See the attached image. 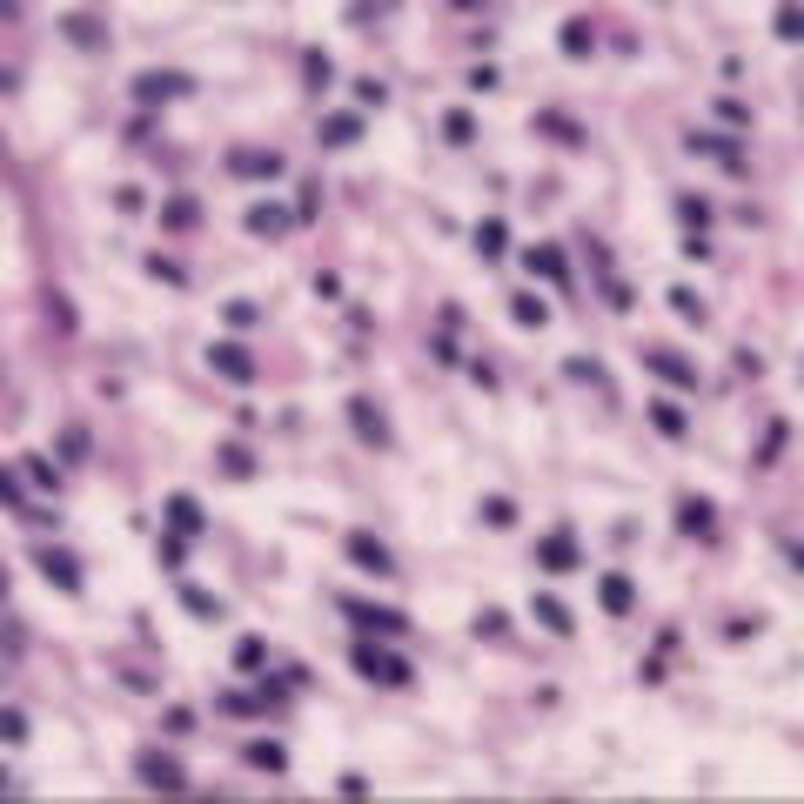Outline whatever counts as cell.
<instances>
[{
  "label": "cell",
  "mask_w": 804,
  "mask_h": 804,
  "mask_svg": "<svg viewBox=\"0 0 804 804\" xmlns=\"http://www.w3.org/2000/svg\"><path fill=\"white\" fill-rule=\"evenodd\" d=\"M128 94L141 108H161V101H181V94H195V74H181V67H141L128 81Z\"/></svg>",
  "instance_id": "1"
},
{
  "label": "cell",
  "mask_w": 804,
  "mask_h": 804,
  "mask_svg": "<svg viewBox=\"0 0 804 804\" xmlns=\"http://www.w3.org/2000/svg\"><path fill=\"white\" fill-rule=\"evenodd\" d=\"M349 664H356L362 677H376V684H409V664H402L396 650H382V644H356Z\"/></svg>",
  "instance_id": "2"
},
{
  "label": "cell",
  "mask_w": 804,
  "mask_h": 804,
  "mask_svg": "<svg viewBox=\"0 0 804 804\" xmlns=\"http://www.w3.org/2000/svg\"><path fill=\"white\" fill-rule=\"evenodd\" d=\"M342 550H349V563H356V570H369V577H396V557H389V550H382L369 530H349V536H342Z\"/></svg>",
  "instance_id": "3"
},
{
  "label": "cell",
  "mask_w": 804,
  "mask_h": 804,
  "mask_svg": "<svg viewBox=\"0 0 804 804\" xmlns=\"http://www.w3.org/2000/svg\"><path fill=\"white\" fill-rule=\"evenodd\" d=\"M34 563H41V577H47V583H61L67 597H81V563L67 557L61 543H34Z\"/></svg>",
  "instance_id": "4"
},
{
  "label": "cell",
  "mask_w": 804,
  "mask_h": 804,
  "mask_svg": "<svg viewBox=\"0 0 804 804\" xmlns=\"http://www.w3.org/2000/svg\"><path fill=\"white\" fill-rule=\"evenodd\" d=\"M208 369H215L222 382H235V389L255 382V356H248L242 342H215V349H208Z\"/></svg>",
  "instance_id": "5"
},
{
  "label": "cell",
  "mask_w": 804,
  "mask_h": 804,
  "mask_svg": "<svg viewBox=\"0 0 804 804\" xmlns=\"http://www.w3.org/2000/svg\"><path fill=\"white\" fill-rule=\"evenodd\" d=\"M637 356H644V369H657L670 389H697V362H684L677 349H657V342H644Z\"/></svg>",
  "instance_id": "6"
},
{
  "label": "cell",
  "mask_w": 804,
  "mask_h": 804,
  "mask_svg": "<svg viewBox=\"0 0 804 804\" xmlns=\"http://www.w3.org/2000/svg\"><path fill=\"white\" fill-rule=\"evenodd\" d=\"M342 610H349V624L382 630V637H402V630H409V617H402V610H389V603H362V597H349Z\"/></svg>",
  "instance_id": "7"
},
{
  "label": "cell",
  "mask_w": 804,
  "mask_h": 804,
  "mask_svg": "<svg viewBox=\"0 0 804 804\" xmlns=\"http://www.w3.org/2000/svg\"><path fill=\"white\" fill-rule=\"evenodd\" d=\"M134 778H141V784H161V791H181L188 771H181V758H168V751H141V758H134Z\"/></svg>",
  "instance_id": "8"
},
{
  "label": "cell",
  "mask_w": 804,
  "mask_h": 804,
  "mask_svg": "<svg viewBox=\"0 0 804 804\" xmlns=\"http://www.w3.org/2000/svg\"><path fill=\"white\" fill-rule=\"evenodd\" d=\"M54 27H61V41H74L81 54H108V27L94 21V14H61Z\"/></svg>",
  "instance_id": "9"
},
{
  "label": "cell",
  "mask_w": 804,
  "mask_h": 804,
  "mask_svg": "<svg viewBox=\"0 0 804 804\" xmlns=\"http://www.w3.org/2000/svg\"><path fill=\"white\" fill-rule=\"evenodd\" d=\"M349 423H356V436L362 443H376V449H389V416H382L369 396H349Z\"/></svg>",
  "instance_id": "10"
},
{
  "label": "cell",
  "mask_w": 804,
  "mask_h": 804,
  "mask_svg": "<svg viewBox=\"0 0 804 804\" xmlns=\"http://www.w3.org/2000/svg\"><path fill=\"white\" fill-rule=\"evenodd\" d=\"M684 141H691L697 155H717V168H724V175H744V148H737V141H724V134H704V128H691Z\"/></svg>",
  "instance_id": "11"
},
{
  "label": "cell",
  "mask_w": 804,
  "mask_h": 804,
  "mask_svg": "<svg viewBox=\"0 0 804 804\" xmlns=\"http://www.w3.org/2000/svg\"><path fill=\"white\" fill-rule=\"evenodd\" d=\"M268 704H282V684H275V677H268L262 691H222V711L228 717H262Z\"/></svg>",
  "instance_id": "12"
},
{
  "label": "cell",
  "mask_w": 804,
  "mask_h": 804,
  "mask_svg": "<svg viewBox=\"0 0 804 804\" xmlns=\"http://www.w3.org/2000/svg\"><path fill=\"white\" fill-rule=\"evenodd\" d=\"M677 530H684V536H697V543H711L717 510L704 503V496H677Z\"/></svg>",
  "instance_id": "13"
},
{
  "label": "cell",
  "mask_w": 804,
  "mask_h": 804,
  "mask_svg": "<svg viewBox=\"0 0 804 804\" xmlns=\"http://www.w3.org/2000/svg\"><path fill=\"white\" fill-rule=\"evenodd\" d=\"M523 268H530V275H543V282H557V289H570V262H563L557 242H536L530 255H523Z\"/></svg>",
  "instance_id": "14"
},
{
  "label": "cell",
  "mask_w": 804,
  "mask_h": 804,
  "mask_svg": "<svg viewBox=\"0 0 804 804\" xmlns=\"http://www.w3.org/2000/svg\"><path fill=\"white\" fill-rule=\"evenodd\" d=\"M228 168H235V175H242V181H275V175H282V168H289V161L275 155V148H242V155L228 161Z\"/></svg>",
  "instance_id": "15"
},
{
  "label": "cell",
  "mask_w": 804,
  "mask_h": 804,
  "mask_svg": "<svg viewBox=\"0 0 804 804\" xmlns=\"http://www.w3.org/2000/svg\"><path fill=\"white\" fill-rule=\"evenodd\" d=\"M536 563H543L550 577H563V570H577V563H583V550L570 543V536H543V543H536Z\"/></svg>",
  "instance_id": "16"
},
{
  "label": "cell",
  "mask_w": 804,
  "mask_h": 804,
  "mask_svg": "<svg viewBox=\"0 0 804 804\" xmlns=\"http://www.w3.org/2000/svg\"><path fill=\"white\" fill-rule=\"evenodd\" d=\"M289 222H295V208H282V201H255V208L242 215V228H248V235H282Z\"/></svg>",
  "instance_id": "17"
},
{
  "label": "cell",
  "mask_w": 804,
  "mask_h": 804,
  "mask_svg": "<svg viewBox=\"0 0 804 804\" xmlns=\"http://www.w3.org/2000/svg\"><path fill=\"white\" fill-rule=\"evenodd\" d=\"M530 128H536V134H550V141H563V148H583V141H590V134H583L570 114H557V108H536Z\"/></svg>",
  "instance_id": "18"
},
{
  "label": "cell",
  "mask_w": 804,
  "mask_h": 804,
  "mask_svg": "<svg viewBox=\"0 0 804 804\" xmlns=\"http://www.w3.org/2000/svg\"><path fill=\"white\" fill-rule=\"evenodd\" d=\"M356 134H362V114H322V121H315V141H322V148H349Z\"/></svg>",
  "instance_id": "19"
},
{
  "label": "cell",
  "mask_w": 804,
  "mask_h": 804,
  "mask_svg": "<svg viewBox=\"0 0 804 804\" xmlns=\"http://www.w3.org/2000/svg\"><path fill=\"white\" fill-rule=\"evenodd\" d=\"M597 597H603V610H610V617H630V603H637V583H630L624 570H610V577L597 583Z\"/></svg>",
  "instance_id": "20"
},
{
  "label": "cell",
  "mask_w": 804,
  "mask_h": 804,
  "mask_svg": "<svg viewBox=\"0 0 804 804\" xmlns=\"http://www.w3.org/2000/svg\"><path fill=\"white\" fill-rule=\"evenodd\" d=\"M242 764H248V771H268V778H275V771L289 764V751H282L275 737H255V744H242Z\"/></svg>",
  "instance_id": "21"
},
{
  "label": "cell",
  "mask_w": 804,
  "mask_h": 804,
  "mask_svg": "<svg viewBox=\"0 0 804 804\" xmlns=\"http://www.w3.org/2000/svg\"><path fill=\"white\" fill-rule=\"evenodd\" d=\"M557 41H563V54H570V61H590V47H597V27H590V21L577 14V21H563V34H557Z\"/></svg>",
  "instance_id": "22"
},
{
  "label": "cell",
  "mask_w": 804,
  "mask_h": 804,
  "mask_svg": "<svg viewBox=\"0 0 804 804\" xmlns=\"http://www.w3.org/2000/svg\"><path fill=\"white\" fill-rule=\"evenodd\" d=\"M195 222H201V201H195V195H175V201H161V228H175V235H188Z\"/></svg>",
  "instance_id": "23"
},
{
  "label": "cell",
  "mask_w": 804,
  "mask_h": 804,
  "mask_svg": "<svg viewBox=\"0 0 804 804\" xmlns=\"http://www.w3.org/2000/svg\"><path fill=\"white\" fill-rule=\"evenodd\" d=\"M771 34H778V41H791V47L804 41V7H798V0H778V14H771Z\"/></svg>",
  "instance_id": "24"
},
{
  "label": "cell",
  "mask_w": 804,
  "mask_h": 804,
  "mask_svg": "<svg viewBox=\"0 0 804 804\" xmlns=\"http://www.w3.org/2000/svg\"><path fill=\"white\" fill-rule=\"evenodd\" d=\"M21 476L34 483V490H47V496L61 490V463H47V456H21Z\"/></svg>",
  "instance_id": "25"
},
{
  "label": "cell",
  "mask_w": 804,
  "mask_h": 804,
  "mask_svg": "<svg viewBox=\"0 0 804 804\" xmlns=\"http://www.w3.org/2000/svg\"><path fill=\"white\" fill-rule=\"evenodd\" d=\"M650 423L664 429L670 443H684V436H691V423H684V409H677V402H650Z\"/></svg>",
  "instance_id": "26"
},
{
  "label": "cell",
  "mask_w": 804,
  "mask_h": 804,
  "mask_svg": "<svg viewBox=\"0 0 804 804\" xmlns=\"http://www.w3.org/2000/svg\"><path fill=\"white\" fill-rule=\"evenodd\" d=\"M168 523H175L181 536H201V503L195 496H168Z\"/></svg>",
  "instance_id": "27"
},
{
  "label": "cell",
  "mask_w": 804,
  "mask_h": 804,
  "mask_svg": "<svg viewBox=\"0 0 804 804\" xmlns=\"http://www.w3.org/2000/svg\"><path fill=\"white\" fill-rule=\"evenodd\" d=\"M530 610H536V624H543V630H557V637H570V610H563L557 597H530Z\"/></svg>",
  "instance_id": "28"
},
{
  "label": "cell",
  "mask_w": 804,
  "mask_h": 804,
  "mask_svg": "<svg viewBox=\"0 0 804 804\" xmlns=\"http://www.w3.org/2000/svg\"><path fill=\"white\" fill-rule=\"evenodd\" d=\"M510 315H516V329H550V309H543L536 295H516V302H510Z\"/></svg>",
  "instance_id": "29"
},
{
  "label": "cell",
  "mask_w": 804,
  "mask_h": 804,
  "mask_svg": "<svg viewBox=\"0 0 804 804\" xmlns=\"http://www.w3.org/2000/svg\"><path fill=\"white\" fill-rule=\"evenodd\" d=\"M677 222L691 228V235H704V222H711V201H704V195H684V201H677Z\"/></svg>",
  "instance_id": "30"
},
{
  "label": "cell",
  "mask_w": 804,
  "mask_h": 804,
  "mask_svg": "<svg viewBox=\"0 0 804 804\" xmlns=\"http://www.w3.org/2000/svg\"><path fill=\"white\" fill-rule=\"evenodd\" d=\"M302 81H309V88H329V81H335V61L322 54V47H315V54H302Z\"/></svg>",
  "instance_id": "31"
},
{
  "label": "cell",
  "mask_w": 804,
  "mask_h": 804,
  "mask_svg": "<svg viewBox=\"0 0 804 804\" xmlns=\"http://www.w3.org/2000/svg\"><path fill=\"white\" fill-rule=\"evenodd\" d=\"M215 463H222L228 476H255V456H248L242 443H222V449H215Z\"/></svg>",
  "instance_id": "32"
},
{
  "label": "cell",
  "mask_w": 804,
  "mask_h": 804,
  "mask_svg": "<svg viewBox=\"0 0 804 804\" xmlns=\"http://www.w3.org/2000/svg\"><path fill=\"white\" fill-rule=\"evenodd\" d=\"M148 275H155V282H168V289H188V268L168 262V255H148Z\"/></svg>",
  "instance_id": "33"
},
{
  "label": "cell",
  "mask_w": 804,
  "mask_h": 804,
  "mask_svg": "<svg viewBox=\"0 0 804 804\" xmlns=\"http://www.w3.org/2000/svg\"><path fill=\"white\" fill-rule=\"evenodd\" d=\"M47 322H54L61 335H74V329H81V322H74V302H67V295H54V289H47Z\"/></svg>",
  "instance_id": "34"
},
{
  "label": "cell",
  "mask_w": 804,
  "mask_h": 804,
  "mask_svg": "<svg viewBox=\"0 0 804 804\" xmlns=\"http://www.w3.org/2000/svg\"><path fill=\"white\" fill-rule=\"evenodd\" d=\"M476 248H483V255H503V248H510V228H503V222L490 215V222L476 228Z\"/></svg>",
  "instance_id": "35"
},
{
  "label": "cell",
  "mask_w": 804,
  "mask_h": 804,
  "mask_svg": "<svg viewBox=\"0 0 804 804\" xmlns=\"http://www.w3.org/2000/svg\"><path fill=\"white\" fill-rule=\"evenodd\" d=\"M262 664H268L262 637H235V670H262Z\"/></svg>",
  "instance_id": "36"
},
{
  "label": "cell",
  "mask_w": 804,
  "mask_h": 804,
  "mask_svg": "<svg viewBox=\"0 0 804 804\" xmlns=\"http://www.w3.org/2000/svg\"><path fill=\"white\" fill-rule=\"evenodd\" d=\"M181 603H188V617H222V603L208 590H195V583H181Z\"/></svg>",
  "instance_id": "37"
},
{
  "label": "cell",
  "mask_w": 804,
  "mask_h": 804,
  "mask_svg": "<svg viewBox=\"0 0 804 804\" xmlns=\"http://www.w3.org/2000/svg\"><path fill=\"white\" fill-rule=\"evenodd\" d=\"M717 108V121H724V128H751V108H744V101H731V94H724V101H711Z\"/></svg>",
  "instance_id": "38"
},
{
  "label": "cell",
  "mask_w": 804,
  "mask_h": 804,
  "mask_svg": "<svg viewBox=\"0 0 804 804\" xmlns=\"http://www.w3.org/2000/svg\"><path fill=\"white\" fill-rule=\"evenodd\" d=\"M443 134H449V141H456V148H463L469 134H476V114H469V108H456V114H449V121H443Z\"/></svg>",
  "instance_id": "39"
},
{
  "label": "cell",
  "mask_w": 804,
  "mask_h": 804,
  "mask_svg": "<svg viewBox=\"0 0 804 804\" xmlns=\"http://www.w3.org/2000/svg\"><path fill=\"white\" fill-rule=\"evenodd\" d=\"M255 322H262V315H255V302H228V329H235V335H248Z\"/></svg>",
  "instance_id": "40"
},
{
  "label": "cell",
  "mask_w": 804,
  "mask_h": 804,
  "mask_svg": "<svg viewBox=\"0 0 804 804\" xmlns=\"http://www.w3.org/2000/svg\"><path fill=\"white\" fill-rule=\"evenodd\" d=\"M356 101H362V108H382V101H389V88H382L376 74H362V81H356Z\"/></svg>",
  "instance_id": "41"
},
{
  "label": "cell",
  "mask_w": 804,
  "mask_h": 804,
  "mask_svg": "<svg viewBox=\"0 0 804 804\" xmlns=\"http://www.w3.org/2000/svg\"><path fill=\"white\" fill-rule=\"evenodd\" d=\"M670 309H677V315H691V322H704V302H697L691 289H670Z\"/></svg>",
  "instance_id": "42"
},
{
  "label": "cell",
  "mask_w": 804,
  "mask_h": 804,
  "mask_svg": "<svg viewBox=\"0 0 804 804\" xmlns=\"http://www.w3.org/2000/svg\"><path fill=\"white\" fill-rule=\"evenodd\" d=\"M563 376H570V382H597L603 369H597V362H590V356H570V362H563Z\"/></svg>",
  "instance_id": "43"
},
{
  "label": "cell",
  "mask_w": 804,
  "mask_h": 804,
  "mask_svg": "<svg viewBox=\"0 0 804 804\" xmlns=\"http://www.w3.org/2000/svg\"><path fill=\"white\" fill-rule=\"evenodd\" d=\"M0 496H7V510H21L27 496H21V469H14V476H0Z\"/></svg>",
  "instance_id": "44"
},
{
  "label": "cell",
  "mask_w": 804,
  "mask_h": 804,
  "mask_svg": "<svg viewBox=\"0 0 804 804\" xmlns=\"http://www.w3.org/2000/svg\"><path fill=\"white\" fill-rule=\"evenodd\" d=\"M469 88H476V94H490V88H496V67H490V61H483V67H469Z\"/></svg>",
  "instance_id": "45"
},
{
  "label": "cell",
  "mask_w": 804,
  "mask_h": 804,
  "mask_svg": "<svg viewBox=\"0 0 804 804\" xmlns=\"http://www.w3.org/2000/svg\"><path fill=\"white\" fill-rule=\"evenodd\" d=\"M181 557H188V543H181V536H168V543H161V563H168V570H181Z\"/></svg>",
  "instance_id": "46"
},
{
  "label": "cell",
  "mask_w": 804,
  "mask_h": 804,
  "mask_svg": "<svg viewBox=\"0 0 804 804\" xmlns=\"http://www.w3.org/2000/svg\"><path fill=\"white\" fill-rule=\"evenodd\" d=\"M376 7H389V0H356V7H349V21H369Z\"/></svg>",
  "instance_id": "47"
},
{
  "label": "cell",
  "mask_w": 804,
  "mask_h": 804,
  "mask_svg": "<svg viewBox=\"0 0 804 804\" xmlns=\"http://www.w3.org/2000/svg\"><path fill=\"white\" fill-rule=\"evenodd\" d=\"M784 557H791V563H798V570H804V543H784Z\"/></svg>",
  "instance_id": "48"
},
{
  "label": "cell",
  "mask_w": 804,
  "mask_h": 804,
  "mask_svg": "<svg viewBox=\"0 0 804 804\" xmlns=\"http://www.w3.org/2000/svg\"><path fill=\"white\" fill-rule=\"evenodd\" d=\"M449 7H463V14H476V7H483V0H449Z\"/></svg>",
  "instance_id": "49"
}]
</instances>
